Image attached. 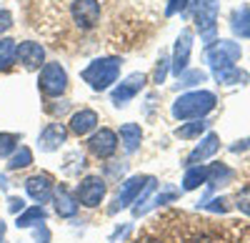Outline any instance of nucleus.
Instances as JSON below:
<instances>
[{"label": "nucleus", "mask_w": 250, "mask_h": 243, "mask_svg": "<svg viewBox=\"0 0 250 243\" xmlns=\"http://www.w3.org/2000/svg\"><path fill=\"white\" fill-rule=\"evenodd\" d=\"M218 148H220V138L215 135V133H208L200 143L188 153V158H185V168H190V166H203L208 158H213L215 153H218Z\"/></svg>", "instance_id": "nucleus-15"}, {"label": "nucleus", "mask_w": 250, "mask_h": 243, "mask_svg": "<svg viewBox=\"0 0 250 243\" xmlns=\"http://www.w3.org/2000/svg\"><path fill=\"white\" fill-rule=\"evenodd\" d=\"M10 25H13V15L8 10H0V35L5 30H10Z\"/></svg>", "instance_id": "nucleus-35"}, {"label": "nucleus", "mask_w": 250, "mask_h": 243, "mask_svg": "<svg viewBox=\"0 0 250 243\" xmlns=\"http://www.w3.org/2000/svg\"><path fill=\"white\" fill-rule=\"evenodd\" d=\"M245 148H250V138H245V140H238L235 146H230V151H233V153H240V151H245Z\"/></svg>", "instance_id": "nucleus-37"}, {"label": "nucleus", "mask_w": 250, "mask_h": 243, "mask_svg": "<svg viewBox=\"0 0 250 243\" xmlns=\"http://www.w3.org/2000/svg\"><path fill=\"white\" fill-rule=\"evenodd\" d=\"M68 128L62 123H48L38 135V148L43 153H53V151H60V146L68 140Z\"/></svg>", "instance_id": "nucleus-14"}, {"label": "nucleus", "mask_w": 250, "mask_h": 243, "mask_svg": "<svg viewBox=\"0 0 250 243\" xmlns=\"http://www.w3.org/2000/svg\"><path fill=\"white\" fill-rule=\"evenodd\" d=\"M8 211L15 213V216L23 213V211H25V200L20 198V196H10V198H8Z\"/></svg>", "instance_id": "nucleus-34"}, {"label": "nucleus", "mask_w": 250, "mask_h": 243, "mask_svg": "<svg viewBox=\"0 0 250 243\" xmlns=\"http://www.w3.org/2000/svg\"><path fill=\"white\" fill-rule=\"evenodd\" d=\"M70 18L80 30H93L100 23V3L98 0H73Z\"/></svg>", "instance_id": "nucleus-8"}, {"label": "nucleus", "mask_w": 250, "mask_h": 243, "mask_svg": "<svg viewBox=\"0 0 250 243\" xmlns=\"http://www.w3.org/2000/svg\"><path fill=\"white\" fill-rule=\"evenodd\" d=\"M190 53H193V30H183L175 40V48H173V55H170V70L175 75L188 70Z\"/></svg>", "instance_id": "nucleus-13"}, {"label": "nucleus", "mask_w": 250, "mask_h": 243, "mask_svg": "<svg viewBox=\"0 0 250 243\" xmlns=\"http://www.w3.org/2000/svg\"><path fill=\"white\" fill-rule=\"evenodd\" d=\"M193 0H168V8H165V15H175V13H183L185 8H190Z\"/></svg>", "instance_id": "nucleus-32"}, {"label": "nucleus", "mask_w": 250, "mask_h": 243, "mask_svg": "<svg viewBox=\"0 0 250 243\" xmlns=\"http://www.w3.org/2000/svg\"><path fill=\"white\" fill-rule=\"evenodd\" d=\"M45 221H48V211H45L43 206H30V208H25L23 213H18L15 226H18V228H35V226H40V223H45Z\"/></svg>", "instance_id": "nucleus-19"}, {"label": "nucleus", "mask_w": 250, "mask_h": 243, "mask_svg": "<svg viewBox=\"0 0 250 243\" xmlns=\"http://www.w3.org/2000/svg\"><path fill=\"white\" fill-rule=\"evenodd\" d=\"M235 208L245 216H250V186H243L238 193H235Z\"/></svg>", "instance_id": "nucleus-31"}, {"label": "nucleus", "mask_w": 250, "mask_h": 243, "mask_svg": "<svg viewBox=\"0 0 250 243\" xmlns=\"http://www.w3.org/2000/svg\"><path fill=\"white\" fill-rule=\"evenodd\" d=\"M20 135L18 133H0V158H10L18 151Z\"/></svg>", "instance_id": "nucleus-28"}, {"label": "nucleus", "mask_w": 250, "mask_h": 243, "mask_svg": "<svg viewBox=\"0 0 250 243\" xmlns=\"http://www.w3.org/2000/svg\"><path fill=\"white\" fill-rule=\"evenodd\" d=\"M25 193L35 200L38 206H43V203H50L53 196H55V183H53V178L48 173H35L25 180Z\"/></svg>", "instance_id": "nucleus-12"}, {"label": "nucleus", "mask_w": 250, "mask_h": 243, "mask_svg": "<svg viewBox=\"0 0 250 243\" xmlns=\"http://www.w3.org/2000/svg\"><path fill=\"white\" fill-rule=\"evenodd\" d=\"M178 196H180V191H175V188H168V186H163V191H160L158 196H153V198H150V203L140 208V213L150 211V208H158V206H163V203H170V200H175ZM140 213H138V216H140Z\"/></svg>", "instance_id": "nucleus-27"}, {"label": "nucleus", "mask_w": 250, "mask_h": 243, "mask_svg": "<svg viewBox=\"0 0 250 243\" xmlns=\"http://www.w3.org/2000/svg\"><path fill=\"white\" fill-rule=\"evenodd\" d=\"M168 70H170V58L168 55H160L158 63H155V73H153V80L160 86L165 83V78H168Z\"/></svg>", "instance_id": "nucleus-30"}, {"label": "nucleus", "mask_w": 250, "mask_h": 243, "mask_svg": "<svg viewBox=\"0 0 250 243\" xmlns=\"http://www.w3.org/2000/svg\"><path fill=\"white\" fill-rule=\"evenodd\" d=\"M215 103H218V98L210 90L183 93L173 103V118H178V120H200L215 108Z\"/></svg>", "instance_id": "nucleus-2"}, {"label": "nucleus", "mask_w": 250, "mask_h": 243, "mask_svg": "<svg viewBox=\"0 0 250 243\" xmlns=\"http://www.w3.org/2000/svg\"><path fill=\"white\" fill-rule=\"evenodd\" d=\"M118 140L125 153H135L143 143V128L138 123H125L120 126V133H118Z\"/></svg>", "instance_id": "nucleus-18"}, {"label": "nucleus", "mask_w": 250, "mask_h": 243, "mask_svg": "<svg viewBox=\"0 0 250 243\" xmlns=\"http://www.w3.org/2000/svg\"><path fill=\"white\" fill-rule=\"evenodd\" d=\"M215 80H218V83H223V86H243V83H248V80H250V75L245 70L230 66V68L215 70Z\"/></svg>", "instance_id": "nucleus-22"}, {"label": "nucleus", "mask_w": 250, "mask_h": 243, "mask_svg": "<svg viewBox=\"0 0 250 243\" xmlns=\"http://www.w3.org/2000/svg\"><path fill=\"white\" fill-rule=\"evenodd\" d=\"M3 236H5V223L0 221V243H3Z\"/></svg>", "instance_id": "nucleus-38"}, {"label": "nucleus", "mask_w": 250, "mask_h": 243, "mask_svg": "<svg viewBox=\"0 0 250 243\" xmlns=\"http://www.w3.org/2000/svg\"><path fill=\"white\" fill-rule=\"evenodd\" d=\"M240 55H243V50H240L238 43H233V40H215V43L208 45V50H205V58H208V63H210L213 70L230 68Z\"/></svg>", "instance_id": "nucleus-6"}, {"label": "nucleus", "mask_w": 250, "mask_h": 243, "mask_svg": "<svg viewBox=\"0 0 250 243\" xmlns=\"http://www.w3.org/2000/svg\"><path fill=\"white\" fill-rule=\"evenodd\" d=\"M15 63H20L25 70H40L45 66V48L35 40H23V43H18Z\"/></svg>", "instance_id": "nucleus-11"}, {"label": "nucleus", "mask_w": 250, "mask_h": 243, "mask_svg": "<svg viewBox=\"0 0 250 243\" xmlns=\"http://www.w3.org/2000/svg\"><path fill=\"white\" fill-rule=\"evenodd\" d=\"M148 180H150V176H133V178H128V180L120 186V191H118V196H115V200H113V206L108 208V213L115 216L118 211L130 208L135 200L140 198L143 188L148 186Z\"/></svg>", "instance_id": "nucleus-7"}, {"label": "nucleus", "mask_w": 250, "mask_h": 243, "mask_svg": "<svg viewBox=\"0 0 250 243\" xmlns=\"http://www.w3.org/2000/svg\"><path fill=\"white\" fill-rule=\"evenodd\" d=\"M233 178V171L228 168V166H223V163H213V166H208V186H223V183H228V180Z\"/></svg>", "instance_id": "nucleus-26"}, {"label": "nucleus", "mask_w": 250, "mask_h": 243, "mask_svg": "<svg viewBox=\"0 0 250 243\" xmlns=\"http://www.w3.org/2000/svg\"><path fill=\"white\" fill-rule=\"evenodd\" d=\"M203 183H208V166H190L183 176V191H195Z\"/></svg>", "instance_id": "nucleus-21"}, {"label": "nucleus", "mask_w": 250, "mask_h": 243, "mask_svg": "<svg viewBox=\"0 0 250 243\" xmlns=\"http://www.w3.org/2000/svg\"><path fill=\"white\" fill-rule=\"evenodd\" d=\"M33 238H35L38 243H50L53 233H50V228H48L45 223H40V226H35V228H33Z\"/></svg>", "instance_id": "nucleus-33"}, {"label": "nucleus", "mask_w": 250, "mask_h": 243, "mask_svg": "<svg viewBox=\"0 0 250 243\" xmlns=\"http://www.w3.org/2000/svg\"><path fill=\"white\" fill-rule=\"evenodd\" d=\"M230 28L238 38H250V8L248 5H240L233 10L230 15Z\"/></svg>", "instance_id": "nucleus-20"}, {"label": "nucleus", "mask_w": 250, "mask_h": 243, "mask_svg": "<svg viewBox=\"0 0 250 243\" xmlns=\"http://www.w3.org/2000/svg\"><path fill=\"white\" fill-rule=\"evenodd\" d=\"M148 243H160V241H148Z\"/></svg>", "instance_id": "nucleus-39"}, {"label": "nucleus", "mask_w": 250, "mask_h": 243, "mask_svg": "<svg viewBox=\"0 0 250 243\" xmlns=\"http://www.w3.org/2000/svg\"><path fill=\"white\" fill-rule=\"evenodd\" d=\"M215 23H218V0H198L195 5V28L205 45L215 43Z\"/></svg>", "instance_id": "nucleus-5"}, {"label": "nucleus", "mask_w": 250, "mask_h": 243, "mask_svg": "<svg viewBox=\"0 0 250 243\" xmlns=\"http://www.w3.org/2000/svg\"><path fill=\"white\" fill-rule=\"evenodd\" d=\"M203 80H205L203 70H185L178 75V88H193V86L203 83Z\"/></svg>", "instance_id": "nucleus-29"}, {"label": "nucleus", "mask_w": 250, "mask_h": 243, "mask_svg": "<svg viewBox=\"0 0 250 243\" xmlns=\"http://www.w3.org/2000/svg\"><path fill=\"white\" fill-rule=\"evenodd\" d=\"M38 88L45 98H60L68 90V70L60 63H45L38 75Z\"/></svg>", "instance_id": "nucleus-3"}, {"label": "nucleus", "mask_w": 250, "mask_h": 243, "mask_svg": "<svg viewBox=\"0 0 250 243\" xmlns=\"http://www.w3.org/2000/svg\"><path fill=\"white\" fill-rule=\"evenodd\" d=\"M145 83H148V75L145 73H130L125 80H120V83L110 90V100H113V106H125L128 100H133L143 88H145Z\"/></svg>", "instance_id": "nucleus-10"}, {"label": "nucleus", "mask_w": 250, "mask_h": 243, "mask_svg": "<svg viewBox=\"0 0 250 243\" xmlns=\"http://www.w3.org/2000/svg\"><path fill=\"white\" fill-rule=\"evenodd\" d=\"M208 120L200 118V120H188V123H180V128H175V138H183V140H193V138H200L205 131H208Z\"/></svg>", "instance_id": "nucleus-23"}, {"label": "nucleus", "mask_w": 250, "mask_h": 243, "mask_svg": "<svg viewBox=\"0 0 250 243\" xmlns=\"http://www.w3.org/2000/svg\"><path fill=\"white\" fill-rule=\"evenodd\" d=\"M18 43L13 38H0V73H8L15 66Z\"/></svg>", "instance_id": "nucleus-24"}, {"label": "nucleus", "mask_w": 250, "mask_h": 243, "mask_svg": "<svg viewBox=\"0 0 250 243\" xmlns=\"http://www.w3.org/2000/svg\"><path fill=\"white\" fill-rule=\"evenodd\" d=\"M105 193H108V180L103 176H85L75 188L78 203L85 208H98L105 200Z\"/></svg>", "instance_id": "nucleus-4"}, {"label": "nucleus", "mask_w": 250, "mask_h": 243, "mask_svg": "<svg viewBox=\"0 0 250 243\" xmlns=\"http://www.w3.org/2000/svg\"><path fill=\"white\" fill-rule=\"evenodd\" d=\"M120 68H123V58L118 55H103V58H95L93 63L83 70V80L93 88V90H108L118 83V75H120Z\"/></svg>", "instance_id": "nucleus-1"}, {"label": "nucleus", "mask_w": 250, "mask_h": 243, "mask_svg": "<svg viewBox=\"0 0 250 243\" xmlns=\"http://www.w3.org/2000/svg\"><path fill=\"white\" fill-rule=\"evenodd\" d=\"M53 203H55V213H58L60 218H75V216H78V208H80L75 193H70L65 186L55 188Z\"/></svg>", "instance_id": "nucleus-17"}, {"label": "nucleus", "mask_w": 250, "mask_h": 243, "mask_svg": "<svg viewBox=\"0 0 250 243\" xmlns=\"http://www.w3.org/2000/svg\"><path fill=\"white\" fill-rule=\"evenodd\" d=\"M118 133L115 131H110V128H98L95 133H90V138H88V151L95 155V158H100V160H108V158H113L115 155V151H118Z\"/></svg>", "instance_id": "nucleus-9"}, {"label": "nucleus", "mask_w": 250, "mask_h": 243, "mask_svg": "<svg viewBox=\"0 0 250 243\" xmlns=\"http://www.w3.org/2000/svg\"><path fill=\"white\" fill-rule=\"evenodd\" d=\"M225 203H228L225 198H215L210 206H203V208H210V211H220V213H225V211H228V206H225Z\"/></svg>", "instance_id": "nucleus-36"}, {"label": "nucleus", "mask_w": 250, "mask_h": 243, "mask_svg": "<svg viewBox=\"0 0 250 243\" xmlns=\"http://www.w3.org/2000/svg\"><path fill=\"white\" fill-rule=\"evenodd\" d=\"M98 123H100L98 113H95V110H90V108H83V110L73 113L70 123H68V131H70L73 135H78V138H80V135L95 133V131H98Z\"/></svg>", "instance_id": "nucleus-16"}, {"label": "nucleus", "mask_w": 250, "mask_h": 243, "mask_svg": "<svg viewBox=\"0 0 250 243\" xmlns=\"http://www.w3.org/2000/svg\"><path fill=\"white\" fill-rule=\"evenodd\" d=\"M33 163V151L28 146H18V151L8 158V171H20Z\"/></svg>", "instance_id": "nucleus-25"}]
</instances>
